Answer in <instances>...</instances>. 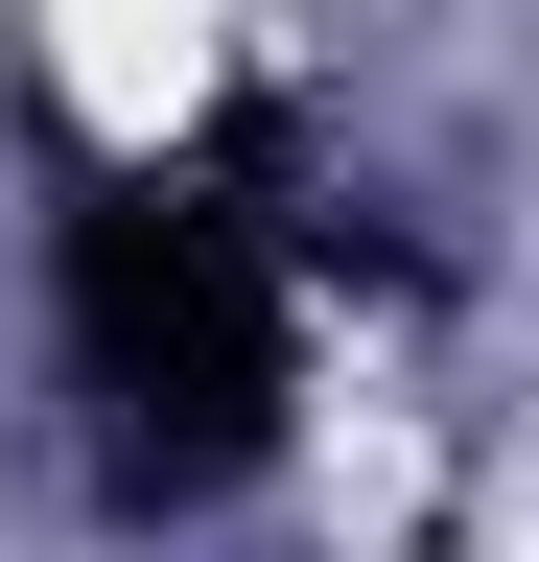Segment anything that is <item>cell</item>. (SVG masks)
<instances>
[{
    "label": "cell",
    "instance_id": "1",
    "mask_svg": "<svg viewBox=\"0 0 539 562\" xmlns=\"http://www.w3.org/2000/svg\"><path fill=\"white\" fill-rule=\"evenodd\" d=\"M47 305H71V422L117 516H212V492L282 469L305 398V188L282 117L188 140V165H94L71 235H47Z\"/></svg>",
    "mask_w": 539,
    "mask_h": 562
}]
</instances>
